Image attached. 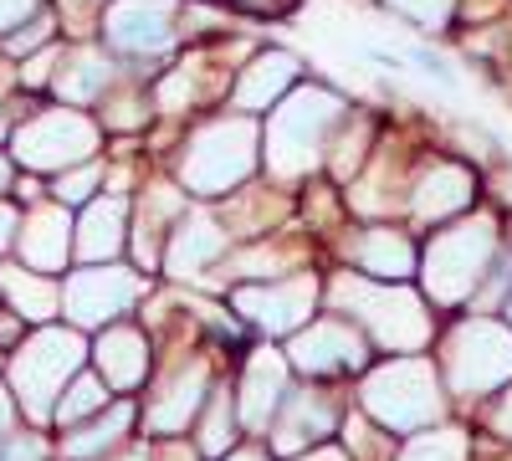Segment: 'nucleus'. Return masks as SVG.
I'll use <instances>...</instances> for the list:
<instances>
[{"label": "nucleus", "mask_w": 512, "mask_h": 461, "mask_svg": "<svg viewBox=\"0 0 512 461\" xmlns=\"http://www.w3.org/2000/svg\"><path fill=\"white\" fill-rule=\"evenodd\" d=\"M344 98L333 88H292L272 118H267V134H262V159L277 180H303L308 170H318V159L333 149V134L344 123Z\"/></svg>", "instance_id": "nucleus-1"}, {"label": "nucleus", "mask_w": 512, "mask_h": 461, "mask_svg": "<svg viewBox=\"0 0 512 461\" xmlns=\"http://www.w3.org/2000/svg\"><path fill=\"white\" fill-rule=\"evenodd\" d=\"M82 364H88V339H82V328L41 323L31 339H21L11 349V364H6V390H11L16 410L26 415V421L47 426L67 380Z\"/></svg>", "instance_id": "nucleus-2"}, {"label": "nucleus", "mask_w": 512, "mask_h": 461, "mask_svg": "<svg viewBox=\"0 0 512 461\" xmlns=\"http://www.w3.org/2000/svg\"><path fill=\"white\" fill-rule=\"evenodd\" d=\"M256 159H262V129H256V118H246V113L210 118L190 134V144L180 154V185L200 200L236 195V185H246L256 175Z\"/></svg>", "instance_id": "nucleus-3"}, {"label": "nucleus", "mask_w": 512, "mask_h": 461, "mask_svg": "<svg viewBox=\"0 0 512 461\" xmlns=\"http://www.w3.org/2000/svg\"><path fill=\"white\" fill-rule=\"evenodd\" d=\"M333 303L354 313L374 333V344H384L390 354H420L431 344V313L400 282H374V277L344 272V277H333Z\"/></svg>", "instance_id": "nucleus-4"}, {"label": "nucleus", "mask_w": 512, "mask_h": 461, "mask_svg": "<svg viewBox=\"0 0 512 461\" xmlns=\"http://www.w3.org/2000/svg\"><path fill=\"white\" fill-rule=\"evenodd\" d=\"M441 410H446L441 374L420 354H400L390 364H379L364 380V415L384 431H400V436L425 431V426L441 421Z\"/></svg>", "instance_id": "nucleus-5"}, {"label": "nucleus", "mask_w": 512, "mask_h": 461, "mask_svg": "<svg viewBox=\"0 0 512 461\" xmlns=\"http://www.w3.org/2000/svg\"><path fill=\"white\" fill-rule=\"evenodd\" d=\"M497 257V221L492 216H472V221H456L446 231L431 236L425 246V298L441 303V308H456L466 298H477V287L487 277Z\"/></svg>", "instance_id": "nucleus-6"}, {"label": "nucleus", "mask_w": 512, "mask_h": 461, "mask_svg": "<svg viewBox=\"0 0 512 461\" xmlns=\"http://www.w3.org/2000/svg\"><path fill=\"white\" fill-rule=\"evenodd\" d=\"M98 144H103V129L82 113V108H36L16 123L11 134V159L26 164L36 175H62L82 159H98Z\"/></svg>", "instance_id": "nucleus-7"}, {"label": "nucleus", "mask_w": 512, "mask_h": 461, "mask_svg": "<svg viewBox=\"0 0 512 461\" xmlns=\"http://www.w3.org/2000/svg\"><path fill=\"white\" fill-rule=\"evenodd\" d=\"M446 380L456 395H487L512 380V328L492 318H466L446 339Z\"/></svg>", "instance_id": "nucleus-8"}, {"label": "nucleus", "mask_w": 512, "mask_h": 461, "mask_svg": "<svg viewBox=\"0 0 512 461\" xmlns=\"http://www.w3.org/2000/svg\"><path fill=\"white\" fill-rule=\"evenodd\" d=\"M139 298H144V277L128 267H113V262L77 267L62 282V313L72 318V328H108Z\"/></svg>", "instance_id": "nucleus-9"}, {"label": "nucleus", "mask_w": 512, "mask_h": 461, "mask_svg": "<svg viewBox=\"0 0 512 461\" xmlns=\"http://www.w3.org/2000/svg\"><path fill=\"white\" fill-rule=\"evenodd\" d=\"M318 303V277L313 272H297V277H267L256 287H241L236 292V308L246 323L267 328V333H297L308 323Z\"/></svg>", "instance_id": "nucleus-10"}, {"label": "nucleus", "mask_w": 512, "mask_h": 461, "mask_svg": "<svg viewBox=\"0 0 512 461\" xmlns=\"http://www.w3.org/2000/svg\"><path fill=\"white\" fill-rule=\"evenodd\" d=\"M364 359L369 349L349 318H313L287 344V364L303 374H349V369H364Z\"/></svg>", "instance_id": "nucleus-11"}, {"label": "nucleus", "mask_w": 512, "mask_h": 461, "mask_svg": "<svg viewBox=\"0 0 512 461\" xmlns=\"http://www.w3.org/2000/svg\"><path fill=\"white\" fill-rule=\"evenodd\" d=\"M175 0H113L103 11V36L123 57H154L175 41Z\"/></svg>", "instance_id": "nucleus-12"}, {"label": "nucleus", "mask_w": 512, "mask_h": 461, "mask_svg": "<svg viewBox=\"0 0 512 461\" xmlns=\"http://www.w3.org/2000/svg\"><path fill=\"white\" fill-rule=\"evenodd\" d=\"M226 241H231V231L210 211H185L175 221V231H169L159 262H164L169 277H200L205 267H216L226 257Z\"/></svg>", "instance_id": "nucleus-13"}, {"label": "nucleus", "mask_w": 512, "mask_h": 461, "mask_svg": "<svg viewBox=\"0 0 512 461\" xmlns=\"http://www.w3.org/2000/svg\"><path fill=\"white\" fill-rule=\"evenodd\" d=\"M16 251H21V267L57 277L67 267V257H72V216H67V205H57V200L31 205V211L21 216V231H16Z\"/></svg>", "instance_id": "nucleus-14"}, {"label": "nucleus", "mask_w": 512, "mask_h": 461, "mask_svg": "<svg viewBox=\"0 0 512 461\" xmlns=\"http://www.w3.org/2000/svg\"><path fill=\"white\" fill-rule=\"evenodd\" d=\"M477 200V175L466 164H451V159H436L410 190V211L420 226H436V221H451L461 216L466 205Z\"/></svg>", "instance_id": "nucleus-15"}, {"label": "nucleus", "mask_w": 512, "mask_h": 461, "mask_svg": "<svg viewBox=\"0 0 512 461\" xmlns=\"http://www.w3.org/2000/svg\"><path fill=\"white\" fill-rule=\"evenodd\" d=\"M205 395H210V369H205V359H190V364H180L169 380L159 385V395L149 400V431H159V436H180L195 415L205 410Z\"/></svg>", "instance_id": "nucleus-16"}, {"label": "nucleus", "mask_w": 512, "mask_h": 461, "mask_svg": "<svg viewBox=\"0 0 512 461\" xmlns=\"http://www.w3.org/2000/svg\"><path fill=\"white\" fill-rule=\"evenodd\" d=\"M287 359L262 349V354H251L246 359V374H241V395H236V415H241V426L246 431H267L277 421V410L287 400Z\"/></svg>", "instance_id": "nucleus-17"}, {"label": "nucleus", "mask_w": 512, "mask_h": 461, "mask_svg": "<svg viewBox=\"0 0 512 461\" xmlns=\"http://www.w3.org/2000/svg\"><path fill=\"white\" fill-rule=\"evenodd\" d=\"M128 231V200L123 195H93L88 205H82V216L72 221V251L82 257V267H98V262H113L123 251V236Z\"/></svg>", "instance_id": "nucleus-18"}, {"label": "nucleus", "mask_w": 512, "mask_h": 461, "mask_svg": "<svg viewBox=\"0 0 512 461\" xmlns=\"http://www.w3.org/2000/svg\"><path fill=\"white\" fill-rule=\"evenodd\" d=\"M292 82H297V57L292 52H282V47H272V52H256L246 67H241V77H236V88H231V108L236 113H267V108H277L287 93H292Z\"/></svg>", "instance_id": "nucleus-19"}, {"label": "nucleus", "mask_w": 512, "mask_h": 461, "mask_svg": "<svg viewBox=\"0 0 512 461\" xmlns=\"http://www.w3.org/2000/svg\"><path fill=\"white\" fill-rule=\"evenodd\" d=\"M93 364L108 390H139L149 374V339L134 323H108L93 344Z\"/></svg>", "instance_id": "nucleus-20"}, {"label": "nucleus", "mask_w": 512, "mask_h": 461, "mask_svg": "<svg viewBox=\"0 0 512 461\" xmlns=\"http://www.w3.org/2000/svg\"><path fill=\"white\" fill-rule=\"evenodd\" d=\"M333 426H338V410H333L328 395H318V390L287 395L282 410H277V421H272V446L297 456L303 446H318L323 436H333Z\"/></svg>", "instance_id": "nucleus-21"}, {"label": "nucleus", "mask_w": 512, "mask_h": 461, "mask_svg": "<svg viewBox=\"0 0 512 461\" xmlns=\"http://www.w3.org/2000/svg\"><path fill=\"white\" fill-rule=\"evenodd\" d=\"M128 431H134V405H128V400L103 405L93 421L67 426L57 456H62V461H103V456H113V451L128 441Z\"/></svg>", "instance_id": "nucleus-22"}, {"label": "nucleus", "mask_w": 512, "mask_h": 461, "mask_svg": "<svg viewBox=\"0 0 512 461\" xmlns=\"http://www.w3.org/2000/svg\"><path fill=\"white\" fill-rule=\"evenodd\" d=\"M180 216H185V190L164 185V180L144 190L139 216H134V257H139V267H159L164 241H169V231H175Z\"/></svg>", "instance_id": "nucleus-23"}, {"label": "nucleus", "mask_w": 512, "mask_h": 461, "mask_svg": "<svg viewBox=\"0 0 512 461\" xmlns=\"http://www.w3.org/2000/svg\"><path fill=\"white\" fill-rule=\"evenodd\" d=\"M349 262L359 267V277H374V282H405L415 272V241L405 231H390V226H369L354 236L349 246Z\"/></svg>", "instance_id": "nucleus-24"}, {"label": "nucleus", "mask_w": 512, "mask_h": 461, "mask_svg": "<svg viewBox=\"0 0 512 461\" xmlns=\"http://www.w3.org/2000/svg\"><path fill=\"white\" fill-rule=\"evenodd\" d=\"M108 82H113V62L98 52V47H72L57 57V72L47 88L67 103V108H88L108 93Z\"/></svg>", "instance_id": "nucleus-25"}, {"label": "nucleus", "mask_w": 512, "mask_h": 461, "mask_svg": "<svg viewBox=\"0 0 512 461\" xmlns=\"http://www.w3.org/2000/svg\"><path fill=\"white\" fill-rule=\"evenodd\" d=\"M0 298L11 303V313L21 323L41 328V323H52L62 313V282L47 277V272H31V267L11 262V267H0Z\"/></svg>", "instance_id": "nucleus-26"}, {"label": "nucleus", "mask_w": 512, "mask_h": 461, "mask_svg": "<svg viewBox=\"0 0 512 461\" xmlns=\"http://www.w3.org/2000/svg\"><path fill=\"white\" fill-rule=\"evenodd\" d=\"M236 431H241L236 395L221 390V385H210V395H205V421H200V451H205L210 461H221V456L236 446Z\"/></svg>", "instance_id": "nucleus-27"}, {"label": "nucleus", "mask_w": 512, "mask_h": 461, "mask_svg": "<svg viewBox=\"0 0 512 461\" xmlns=\"http://www.w3.org/2000/svg\"><path fill=\"white\" fill-rule=\"evenodd\" d=\"M103 405H113V400H108V385L98 380V374L77 369L72 380H67V390H62V400H57V410H52V426L67 431V426H77V421H93Z\"/></svg>", "instance_id": "nucleus-28"}, {"label": "nucleus", "mask_w": 512, "mask_h": 461, "mask_svg": "<svg viewBox=\"0 0 512 461\" xmlns=\"http://www.w3.org/2000/svg\"><path fill=\"white\" fill-rule=\"evenodd\" d=\"M103 164L98 159H82V164H72V170H62V175H52V200L57 205H88L98 190H103Z\"/></svg>", "instance_id": "nucleus-29"}, {"label": "nucleus", "mask_w": 512, "mask_h": 461, "mask_svg": "<svg viewBox=\"0 0 512 461\" xmlns=\"http://www.w3.org/2000/svg\"><path fill=\"white\" fill-rule=\"evenodd\" d=\"M466 456H472V446H466L461 431H425V436H410L395 461H466Z\"/></svg>", "instance_id": "nucleus-30"}, {"label": "nucleus", "mask_w": 512, "mask_h": 461, "mask_svg": "<svg viewBox=\"0 0 512 461\" xmlns=\"http://www.w3.org/2000/svg\"><path fill=\"white\" fill-rule=\"evenodd\" d=\"M52 36H57V16L52 11H36L31 21H21L16 31H6L0 36V47H6V57H31V52H41V47H52Z\"/></svg>", "instance_id": "nucleus-31"}, {"label": "nucleus", "mask_w": 512, "mask_h": 461, "mask_svg": "<svg viewBox=\"0 0 512 461\" xmlns=\"http://www.w3.org/2000/svg\"><path fill=\"white\" fill-rule=\"evenodd\" d=\"M390 11H400L405 21L425 26V31H446L456 16V0H384Z\"/></svg>", "instance_id": "nucleus-32"}, {"label": "nucleus", "mask_w": 512, "mask_h": 461, "mask_svg": "<svg viewBox=\"0 0 512 461\" xmlns=\"http://www.w3.org/2000/svg\"><path fill=\"white\" fill-rule=\"evenodd\" d=\"M144 118H149V108L139 93H123V98L103 103V129H144Z\"/></svg>", "instance_id": "nucleus-33"}, {"label": "nucleus", "mask_w": 512, "mask_h": 461, "mask_svg": "<svg viewBox=\"0 0 512 461\" xmlns=\"http://www.w3.org/2000/svg\"><path fill=\"white\" fill-rule=\"evenodd\" d=\"M47 456H52V446L41 441L36 431H21V426L0 441V461H47Z\"/></svg>", "instance_id": "nucleus-34"}, {"label": "nucleus", "mask_w": 512, "mask_h": 461, "mask_svg": "<svg viewBox=\"0 0 512 461\" xmlns=\"http://www.w3.org/2000/svg\"><path fill=\"white\" fill-rule=\"evenodd\" d=\"M57 6H62V16L72 21L77 36L93 31V21H103V0H57Z\"/></svg>", "instance_id": "nucleus-35"}, {"label": "nucleus", "mask_w": 512, "mask_h": 461, "mask_svg": "<svg viewBox=\"0 0 512 461\" xmlns=\"http://www.w3.org/2000/svg\"><path fill=\"white\" fill-rule=\"evenodd\" d=\"M41 11V0H0V36L16 31L21 21H31Z\"/></svg>", "instance_id": "nucleus-36"}, {"label": "nucleus", "mask_w": 512, "mask_h": 461, "mask_svg": "<svg viewBox=\"0 0 512 461\" xmlns=\"http://www.w3.org/2000/svg\"><path fill=\"white\" fill-rule=\"evenodd\" d=\"M410 62L425 72V77H436V82H446V88H451V82H456V72L436 57V52H425V47H410Z\"/></svg>", "instance_id": "nucleus-37"}, {"label": "nucleus", "mask_w": 512, "mask_h": 461, "mask_svg": "<svg viewBox=\"0 0 512 461\" xmlns=\"http://www.w3.org/2000/svg\"><path fill=\"white\" fill-rule=\"evenodd\" d=\"M16 231H21V211L0 200V257H6V251L16 246Z\"/></svg>", "instance_id": "nucleus-38"}, {"label": "nucleus", "mask_w": 512, "mask_h": 461, "mask_svg": "<svg viewBox=\"0 0 512 461\" xmlns=\"http://www.w3.org/2000/svg\"><path fill=\"white\" fill-rule=\"evenodd\" d=\"M21 328H26V323H21L16 313H0V354H11V349L21 344Z\"/></svg>", "instance_id": "nucleus-39"}, {"label": "nucleus", "mask_w": 512, "mask_h": 461, "mask_svg": "<svg viewBox=\"0 0 512 461\" xmlns=\"http://www.w3.org/2000/svg\"><path fill=\"white\" fill-rule=\"evenodd\" d=\"M16 415H21V410H16V400H11V390H6V385H0V441H6V436L16 431Z\"/></svg>", "instance_id": "nucleus-40"}, {"label": "nucleus", "mask_w": 512, "mask_h": 461, "mask_svg": "<svg viewBox=\"0 0 512 461\" xmlns=\"http://www.w3.org/2000/svg\"><path fill=\"white\" fill-rule=\"evenodd\" d=\"M492 426H497V436L512 441V390L502 395V405H497V415H492Z\"/></svg>", "instance_id": "nucleus-41"}, {"label": "nucleus", "mask_w": 512, "mask_h": 461, "mask_svg": "<svg viewBox=\"0 0 512 461\" xmlns=\"http://www.w3.org/2000/svg\"><path fill=\"white\" fill-rule=\"evenodd\" d=\"M292 461H354V456H344V451H333V446H313V451H297Z\"/></svg>", "instance_id": "nucleus-42"}, {"label": "nucleus", "mask_w": 512, "mask_h": 461, "mask_svg": "<svg viewBox=\"0 0 512 461\" xmlns=\"http://www.w3.org/2000/svg\"><path fill=\"white\" fill-rule=\"evenodd\" d=\"M221 461H272V456H267L262 446H231V451H226Z\"/></svg>", "instance_id": "nucleus-43"}, {"label": "nucleus", "mask_w": 512, "mask_h": 461, "mask_svg": "<svg viewBox=\"0 0 512 461\" xmlns=\"http://www.w3.org/2000/svg\"><path fill=\"white\" fill-rule=\"evenodd\" d=\"M6 190H16V159L0 149V195H6Z\"/></svg>", "instance_id": "nucleus-44"}, {"label": "nucleus", "mask_w": 512, "mask_h": 461, "mask_svg": "<svg viewBox=\"0 0 512 461\" xmlns=\"http://www.w3.org/2000/svg\"><path fill=\"white\" fill-rule=\"evenodd\" d=\"M11 88H16V67L0 57V108H6V98H11Z\"/></svg>", "instance_id": "nucleus-45"}, {"label": "nucleus", "mask_w": 512, "mask_h": 461, "mask_svg": "<svg viewBox=\"0 0 512 461\" xmlns=\"http://www.w3.org/2000/svg\"><path fill=\"white\" fill-rule=\"evenodd\" d=\"M492 6H497V0H477V6H472V11H492Z\"/></svg>", "instance_id": "nucleus-46"}, {"label": "nucleus", "mask_w": 512, "mask_h": 461, "mask_svg": "<svg viewBox=\"0 0 512 461\" xmlns=\"http://www.w3.org/2000/svg\"><path fill=\"white\" fill-rule=\"evenodd\" d=\"M507 318H512V298H507Z\"/></svg>", "instance_id": "nucleus-47"}, {"label": "nucleus", "mask_w": 512, "mask_h": 461, "mask_svg": "<svg viewBox=\"0 0 512 461\" xmlns=\"http://www.w3.org/2000/svg\"><path fill=\"white\" fill-rule=\"evenodd\" d=\"M134 461H139V456H134Z\"/></svg>", "instance_id": "nucleus-48"}]
</instances>
